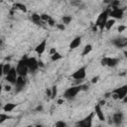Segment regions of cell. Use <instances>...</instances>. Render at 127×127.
I'll list each match as a JSON object with an SVG mask.
<instances>
[{
	"instance_id": "836d02e7",
	"label": "cell",
	"mask_w": 127,
	"mask_h": 127,
	"mask_svg": "<svg viewBox=\"0 0 127 127\" xmlns=\"http://www.w3.org/2000/svg\"><path fill=\"white\" fill-rule=\"evenodd\" d=\"M100 63H101V64H102V65H104V66H105V65H106V57H104V58L101 60V62H100Z\"/></svg>"
},
{
	"instance_id": "d590c367",
	"label": "cell",
	"mask_w": 127,
	"mask_h": 127,
	"mask_svg": "<svg viewBox=\"0 0 127 127\" xmlns=\"http://www.w3.org/2000/svg\"><path fill=\"white\" fill-rule=\"evenodd\" d=\"M125 29H126L125 26H119V27H118V31H119V32H123Z\"/></svg>"
},
{
	"instance_id": "ba28073f",
	"label": "cell",
	"mask_w": 127,
	"mask_h": 127,
	"mask_svg": "<svg viewBox=\"0 0 127 127\" xmlns=\"http://www.w3.org/2000/svg\"><path fill=\"white\" fill-rule=\"evenodd\" d=\"M17 77H18V74H17V71H16V67H11L9 72L5 75L6 81H8L10 84H15Z\"/></svg>"
},
{
	"instance_id": "f35d334b",
	"label": "cell",
	"mask_w": 127,
	"mask_h": 127,
	"mask_svg": "<svg viewBox=\"0 0 127 127\" xmlns=\"http://www.w3.org/2000/svg\"><path fill=\"white\" fill-rule=\"evenodd\" d=\"M36 110H37V111H43V105H39V106H37Z\"/></svg>"
},
{
	"instance_id": "60d3db41",
	"label": "cell",
	"mask_w": 127,
	"mask_h": 127,
	"mask_svg": "<svg viewBox=\"0 0 127 127\" xmlns=\"http://www.w3.org/2000/svg\"><path fill=\"white\" fill-rule=\"evenodd\" d=\"M55 52H57V51H56V49H55V48H53V49H52V50L50 51V54H51V55H53V54H54Z\"/></svg>"
},
{
	"instance_id": "ac0fdd59",
	"label": "cell",
	"mask_w": 127,
	"mask_h": 127,
	"mask_svg": "<svg viewBox=\"0 0 127 127\" xmlns=\"http://www.w3.org/2000/svg\"><path fill=\"white\" fill-rule=\"evenodd\" d=\"M31 20H32V22L35 23L36 25H40V24L43 22L42 19H41V16H40L39 14H37V13L32 14V16H31Z\"/></svg>"
},
{
	"instance_id": "74e56055",
	"label": "cell",
	"mask_w": 127,
	"mask_h": 127,
	"mask_svg": "<svg viewBox=\"0 0 127 127\" xmlns=\"http://www.w3.org/2000/svg\"><path fill=\"white\" fill-rule=\"evenodd\" d=\"M98 81V76H94L92 79H91V82L94 83V82H97Z\"/></svg>"
},
{
	"instance_id": "7bdbcfd3",
	"label": "cell",
	"mask_w": 127,
	"mask_h": 127,
	"mask_svg": "<svg viewBox=\"0 0 127 127\" xmlns=\"http://www.w3.org/2000/svg\"><path fill=\"white\" fill-rule=\"evenodd\" d=\"M2 90H3V85L0 83V96H1V93H2Z\"/></svg>"
},
{
	"instance_id": "7402d4cb",
	"label": "cell",
	"mask_w": 127,
	"mask_h": 127,
	"mask_svg": "<svg viewBox=\"0 0 127 127\" xmlns=\"http://www.w3.org/2000/svg\"><path fill=\"white\" fill-rule=\"evenodd\" d=\"M63 58V56L60 54V53H58V52H55L53 55H51V59H52V61H59V60H61Z\"/></svg>"
},
{
	"instance_id": "d4e9b609",
	"label": "cell",
	"mask_w": 127,
	"mask_h": 127,
	"mask_svg": "<svg viewBox=\"0 0 127 127\" xmlns=\"http://www.w3.org/2000/svg\"><path fill=\"white\" fill-rule=\"evenodd\" d=\"M52 94H51V98H56V96H57V93H58V87H57V85H54V86H52Z\"/></svg>"
},
{
	"instance_id": "e0dca14e",
	"label": "cell",
	"mask_w": 127,
	"mask_h": 127,
	"mask_svg": "<svg viewBox=\"0 0 127 127\" xmlns=\"http://www.w3.org/2000/svg\"><path fill=\"white\" fill-rule=\"evenodd\" d=\"M16 106H17V104H16V103L9 102V103H6V104L2 107V109H3L5 112H11V111H13V109H14Z\"/></svg>"
},
{
	"instance_id": "5bb4252c",
	"label": "cell",
	"mask_w": 127,
	"mask_h": 127,
	"mask_svg": "<svg viewBox=\"0 0 127 127\" xmlns=\"http://www.w3.org/2000/svg\"><path fill=\"white\" fill-rule=\"evenodd\" d=\"M120 60L118 58H109L106 57V65L109 67H114L119 64Z\"/></svg>"
},
{
	"instance_id": "e575fe53",
	"label": "cell",
	"mask_w": 127,
	"mask_h": 127,
	"mask_svg": "<svg viewBox=\"0 0 127 127\" xmlns=\"http://www.w3.org/2000/svg\"><path fill=\"white\" fill-rule=\"evenodd\" d=\"M4 89H5L6 91H10V90L12 89V86H11V85H5V86H4Z\"/></svg>"
},
{
	"instance_id": "4316f807",
	"label": "cell",
	"mask_w": 127,
	"mask_h": 127,
	"mask_svg": "<svg viewBox=\"0 0 127 127\" xmlns=\"http://www.w3.org/2000/svg\"><path fill=\"white\" fill-rule=\"evenodd\" d=\"M40 16H41L42 21H44V22H48V20L51 18V16H49V15H47V14H42V15H40Z\"/></svg>"
},
{
	"instance_id": "cb8c5ba5",
	"label": "cell",
	"mask_w": 127,
	"mask_h": 127,
	"mask_svg": "<svg viewBox=\"0 0 127 127\" xmlns=\"http://www.w3.org/2000/svg\"><path fill=\"white\" fill-rule=\"evenodd\" d=\"M11 117L9 116V115H7V114H5V113H0V124L1 123H3V122H5L7 119H10Z\"/></svg>"
},
{
	"instance_id": "277c9868",
	"label": "cell",
	"mask_w": 127,
	"mask_h": 127,
	"mask_svg": "<svg viewBox=\"0 0 127 127\" xmlns=\"http://www.w3.org/2000/svg\"><path fill=\"white\" fill-rule=\"evenodd\" d=\"M127 96V85H123L121 87H118L112 91V97L114 99H120L122 100Z\"/></svg>"
},
{
	"instance_id": "7a4b0ae2",
	"label": "cell",
	"mask_w": 127,
	"mask_h": 127,
	"mask_svg": "<svg viewBox=\"0 0 127 127\" xmlns=\"http://www.w3.org/2000/svg\"><path fill=\"white\" fill-rule=\"evenodd\" d=\"M16 71H17V74L20 75V76H26L29 73V68L26 64L25 57L18 62L17 66H16Z\"/></svg>"
},
{
	"instance_id": "7c38bea8",
	"label": "cell",
	"mask_w": 127,
	"mask_h": 127,
	"mask_svg": "<svg viewBox=\"0 0 127 127\" xmlns=\"http://www.w3.org/2000/svg\"><path fill=\"white\" fill-rule=\"evenodd\" d=\"M124 120V114L122 112H116L113 114L112 116V122L116 125V126H120L122 124Z\"/></svg>"
},
{
	"instance_id": "8d00e7d4",
	"label": "cell",
	"mask_w": 127,
	"mask_h": 127,
	"mask_svg": "<svg viewBox=\"0 0 127 127\" xmlns=\"http://www.w3.org/2000/svg\"><path fill=\"white\" fill-rule=\"evenodd\" d=\"M3 75V64H0V77Z\"/></svg>"
},
{
	"instance_id": "484cf974",
	"label": "cell",
	"mask_w": 127,
	"mask_h": 127,
	"mask_svg": "<svg viewBox=\"0 0 127 127\" xmlns=\"http://www.w3.org/2000/svg\"><path fill=\"white\" fill-rule=\"evenodd\" d=\"M15 7H16V8H18V9H20V10H21V11H23V12H26V11H27V7H26L24 4L16 3V4H15Z\"/></svg>"
},
{
	"instance_id": "9c48e42d",
	"label": "cell",
	"mask_w": 127,
	"mask_h": 127,
	"mask_svg": "<svg viewBox=\"0 0 127 127\" xmlns=\"http://www.w3.org/2000/svg\"><path fill=\"white\" fill-rule=\"evenodd\" d=\"M86 75V66L83 65L81 67H79L78 69H76L72 74H71V77L75 80V79H83Z\"/></svg>"
},
{
	"instance_id": "5b68a950",
	"label": "cell",
	"mask_w": 127,
	"mask_h": 127,
	"mask_svg": "<svg viewBox=\"0 0 127 127\" xmlns=\"http://www.w3.org/2000/svg\"><path fill=\"white\" fill-rule=\"evenodd\" d=\"M25 62H26V64L29 68V72H35L38 67H39V62L35 59V58H28V57H25Z\"/></svg>"
},
{
	"instance_id": "83f0119b",
	"label": "cell",
	"mask_w": 127,
	"mask_h": 127,
	"mask_svg": "<svg viewBox=\"0 0 127 127\" xmlns=\"http://www.w3.org/2000/svg\"><path fill=\"white\" fill-rule=\"evenodd\" d=\"M55 125L57 127H64V126H66V123L64 121H57Z\"/></svg>"
},
{
	"instance_id": "6da1fadb",
	"label": "cell",
	"mask_w": 127,
	"mask_h": 127,
	"mask_svg": "<svg viewBox=\"0 0 127 127\" xmlns=\"http://www.w3.org/2000/svg\"><path fill=\"white\" fill-rule=\"evenodd\" d=\"M81 91V86L80 84H77V85H74V86H71V87H68L64 92V98L65 99H73L78 92Z\"/></svg>"
},
{
	"instance_id": "2e32d148",
	"label": "cell",
	"mask_w": 127,
	"mask_h": 127,
	"mask_svg": "<svg viewBox=\"0 0 127 127\" xmlns=\"http://www.w3.org/2000/svg\"><path fill=\"white\" fill-rule=\"evenodd\" d=\"M81 44V37H75L69 44V49L70 50H73V49H76L77 47H79V45Z\"/></svg>"
},
{
	"instance_id": "9a60e30c",
	"label": "cell",
	"mask_w": 127,
	"mask_h": 127,
	"mask_svg": "<svg viewBox=\"0 0 127 127\" xmlns=\"http://www.w3.org/2000/svg\"><path fill=\"white\" fill-rule=\"evenodd\" d=\"M94 113L96 114L97 118H98L100 121H104V120H105V116H104L103 111H102V109H101V105H99V104H96V105H95Z\"/></svg>"
},
{
	"instance_id": "f6af8a7d",
	"label": "cell",
	"mask_w": 127,
	"mask_h": 127,
	"mask_svg": "<svg viewBox=\"0 0 127 127\" xmlns=\"http://www.w3.org/2000/svg\"><path fill=\"white\" fill-rule=\"evenodd\" d=\"M1 43H2V41H0V44H1Z\"/></svg>"
},
{
	"instance_id": "b9f144b4",
	"label": "cell",
	"mask_w": 127,
	"mask_h": 127,
	"mask_svg": "<svg viewBox=\"0 0 127 127\" xmlns=\"http://www.w3.org/2000/svg\"><path fill=\"white\" fill-rule=\"evenodd\" d=\"M64 103V99H59L58 100V104H63Z\"/></svg>"
},
{
	"instance_id": "3957f363",
	"label": "cell",
	"mask_w": 127,
	"mask_h": 127,
	"mask_svg": "<svg viewBox=\"0 0 127 127\" xmlns=\"http://www.w3.org/2000/svg\"><path fill=\"white\" fill-rule=\"evenodd\" d=\"M108 17H109L108 16V10H105V11H103V12H101L99 14V16H98V18H97V20L95 22V26L100 31H102L104 29V26H105V23H106Z\"/></svg>"
},
{
	"instance_id": "ffe728a7",
	"label": "cell",
	"mask_w": 127,
	"mask_h": 127,
	"mask_svg": "<svg viewBox=\"0 0 127 127\" xmlns=\"http://www.w3.org/2000/svg\"><path fill=\"white\" fill-rule=\"evenodd\" d=\"M71 20H72L71 16H68V15L63 16V18H62V21H63V24L64 25H68L71 22Z\"/></svg>"
},
{
	"instance_id": "d6986e66",
	"label": "cell",
	"mask_w": 127,
	"mask_h": 127,
	"mask_svg": "<svg viewBox=\"0 0 127 127\" xmlns=\"http://www.w3.org/2000/svg\"><path fill=\"white\" fill-rule=\"evenodd\" d=\"M115 24V19H107V21H106V23H105V26H104V29H106V30H110L112 27H113V25Z\"/></svg>"
},
{
	"instance_id": "8fae6325",
	"label": "cell",
	"mask_w": 127,
	"mask_h": 127,
	"mask_svg": "<svg viewBox=\"0 0 127 127\" xmlns=\"http://www.w3.org/2000/svg\"><path fill=\"white\" fill-rule=\"evenodd\" d=\"M26 76H20L18 75L17 79H16V82H15V85H16V92H19L21 91L25 85H26Z\"/></svg>"
},
{
	"instance_id": "52a82bcc",
	"label": "cell",
	"mask_w": 127,
	"mask_h": 127,
	"mask_svg": "<svg viewBox=\"0 0 127 127\" xmlns=\"http://www.w3.org/2000/svg\"><path fill=\"white\" fill-rule=\"evenodd\" d=\"M108 16H110L112 19H122L124 16V9L122 8H114L112 10H108Z\"/></svg>"
},
{
	"instance_id": "ee69618b",
	"label": "cell",
	"mask_w": 127,
	"mask_h": 127,
	"mask_svg": "<svg viewBox=\"0 0 127 127\" xmlns=\"http://www.w3.org/2000/svg\"><path fill=\"white\" fill-rule=\"evenodd\" d=\"M2 107H3V106H2V103H1V101H0V109H1Z\"/></svg>"
},
{
	"instance_id": "f546056e",
	"label": "cell",
	"mask_w": 127,
	"mask_h": 127,
	"mask_svg": "<svg viewBox=\"0 0 127 127\" xmlns=\"http://www.w3.org/2000/svg\"><path fill=\"white\" fill-rule=\"evenodd\" d=\"M56 26H57V27H58V29H59V30H61V31H64V30L65 29V26H64V24H57Z\"/></svg>"
},
{
	"instance_id": "44dd1931",
	"label": "cell",
	"mask_w": 127,
	"mask_h": 127,
	"mask_svg": "<svg viewBox=\"0 0 127 127\" xmlns=\"http://www.w3.org/2000/svg\"><path fill=\"white\" fill-rule=\"evenodd\" d=\"M91 50H92V46H91V45H86V46L83 48V52H82L81 55L84 57V56L88 55V54L91 52Z\"/></svg>"
},
{
	"instance_id": "30bf717a",
	"label": "cell",
	"mask_w": 127,
	"mask_h": 127,
	"mask_svg": "<svg viewBox=\"0 0 127 127\" xmlns=\"http://www.w3.org/2000/svg\"><path fill=\"white\" fill-rule=\"evenodd\" d=\"M111 43H112V45H114L116 48H119V49L125 48V47L127 46V40H126V38H124V37H120V38L113 39Z\"/></svg>"
},
{
	"instance_id": "8992f818",
	"label": "cell",
	"mask_w": 127,
	"mask_h": 127,
	"mask_svg": "<svg viewBox=\"0 0 127 127\" xmlns=\"http://www.w3.org/2000/svg\"><path fill=\"white\" fill-rule=\"evenodd\" d=\"M94 112L90 113L88 116H86L85 118H83L80 121H77L75 123L76 126H81V127H91L92 126V118H93Z\"/></svg>"
},
{
	"instance_id": "603a6c76",
	"label": "cell",
	"mask_w": 127,
	"mask_h": 127,
	"mask_svg": "<svg viewBox=\"0 0 127 127\" xmlns=\"http://www.w3.org/2000/svg\"><path fill=\"white\" fill-rule=\"evenodd\" d=\"M11 67L12 66L10 65V64H3V75H6L11 69Z\"/></svg>"
},
{
	"instance_id": "ab89813d",
	"label": "cell",
	"mask_w": 127,
	"mask_h": 127,
	"mask_svg": "<svg viewBox=\"0 0 127 127\" xmlns=\"http://www.w3.org/2000/svg\"><path fill=\"white\" fill-rule=\"evenodd\" d=\"M112 2V0H103V3L104 4H110Z\"/></svg>"
},
{
	"instance_id": "f1b7e54d",
	"label": "cell",
	"mask_w": 127,
	"mask_h": 127,
	"mask_svg": "<svg viewBox=\"0 0 127 127\" xmlns=\"http://www.w3.org/2000/svg\"><path fill=\"white\" fill-rule=\"evenodd\" d=\"M70 4L73 5V6H79L80 0H71V1H70Z\"/></svg>"
},
{
	"instance_id": "d6a6232c",
	"label": "cell",
	"mask_w": 127,
	"mask_h": 127,
	"mask_svg": "<svg viewBox=\"0 0 127 127\" xmlns=\"http://www.w3.org/2000/svg\"><path fill=\"white\" fill-rule=\"evenodd\" d=\"M46 94H47L48 96H50V97H51V94H52V89H51V88H47V90H46Z\"/></svg>"
},
{
	"instance_id": "4fadbf2b",
	"label": "cell",
	"mask_w": 127,
	"mask_h": 127,
	"mask_svg": "<svg viewBox=\"0 0 127 127\" xmlns=\"http://www.w3.org/2000/svg\"><path fill=\"white\" fill-rule=\"evenodd\" d=\"M46 48H47V39H44L40 44L37 45V47L35 48V51L38 55H42L45 52Z\"/></svg>"
},
{
	"instance_id": "1f68e13d",
	"label": "cell",
	"mask_w": 127,
	"mask_h": 127,
	"mask_svg": "<svg viewBox=\"0 0 127 127\" xmlns=\"http://www.w3.org/2000/svg\"><path fill=\"white\" fill-rule=\"evenodd\" d=\"M80 86H81V90H87L88 89V85H86V84H80Z\"/></svg>"
},
{
	"instance_id": "4dcf8cb0",
	"label": "cell",
	"mask_w": 127,
	"mask_h": 127,
	"mask_svg": "<svg viewBox=\"0 0 127 127\" xmlns=\"http://www.w3.org/2000/svg\"><path fill=\"white\" fill-rule=\"evenodd\" d=\"M48 24H49L50 26H54V25H55L56 23H55V21H54V19H53V18L51 17V18H50V19L48 20Z\"/></svg>"
}]
</instances>
